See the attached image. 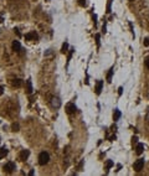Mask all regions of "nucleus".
<instances>
[{
	"label": "nucleus",
	"mask_w": 149,
	"mask_h": 176,
	"mask_svg": "<svg viewBox=\"0 0 149 176\" xmlns=\"http://www.w3.org/2000/svg\"><path fill=\"white\" fill-rule=\"evenodd\" d=\"M109 140H111V141H114V140H116V135L111 136V138H109Z\"/></svg>",
	"instance_id": "23"
},
{
	"label": "nucleus",
	"mask_w": 149,
	"mask_h": 176,
	"mask_svg": "<svg viewBox=\"0 0 149 176\" xmlns=\"http://www.w3.org/2000/svg\"><path fill=\"white\" fill-rule=\"evenodd\" d=\"M29 155H30V151H29V150H23V151L20 153V159H21V160H26V159L29 157Z\"/></svg>",
	"instance_id": "9"
},
{
	"label": "nucleus",
	"mask_w": 149,
	"mask_h": 176,
	"mask_svg": "<svg viewBox=\"0 0 149 176\" xmlns=\"http://www.w3.org/2000/svg\"><path fill=\"white\" fill-rule=\"evenodd\" d=\"M11 84H13L14 87H16V88H20V87L23 86V81H21L20 78H15V79H13Z\"/></svg>",
	"instance_id": "6"
},
{
	"label": "nucleus",
	"mask_w": 149,
	"mask_h": 176,
	"mask_svg": "<svg viewBox=\"0 0 149 176\" xmlns=\"http://www.w3.org/2000/svg\"><path fill=\"white\" fill-rule=\"evenodd\" d=\"M102 87H103V82H102V81H98V82H97V86H96V93H97V94H101Z\"/></svg>",
	"instance_id": "8"
},
{
	"label": "nucleus",
	"mask_w": 149,
	"mask_h": 176,
	"mask_svg": "<svg viewBox=\"0 0 149 176\" xmlns=\"http://www.w3.org/2000/svg\"><path fill=\"white\" fill-rule=\"evenodd\" d=\"M96 40H97V45H99V35H96Z\"/></svg>",
	"instance_id": "21"
},
{
	"label": "nucleus",
	"mask_w": 149,
	"mask_h": 176,
	"mask_svg": "<svg viewBox=\"0 0 149 176\" xmlns=\"http://www.w3.org/2000/svg\"><path fill=\"white\" fill-rule=\"evenodd\" d=\"M129 1H134V0H129Z\"/></svg>",
	"instance_id": "29"
},
{
	"label": "nucleus",
	"mask_w": 149,
	"mask_h": 176,
	"mask_svg": "<svg viewBox=\"0 0 149 176\" xmlns=\"http://www.w3.org/2000/svg\"><path fill=\"white\" fill-rule=\"evenodd\" d=\"M112 166H113V161L108 160V161H107V164H106V170H109Z\"/></svg>",
	"instance_id": "16"
},
{
	"label": "nucleus",
	"mask_w": 149,
	"mask_h": 176,
	"mask_svg": "<svg viewBox=\"0 0 149 176\" xmlns=\"http://www.w3.org/2000/svg\"><path fill=\"white\" fill-rule=\"evenodd\" d=\"M49 161H50V155H49V153H46V151L40 153V155H39V164H40V165H46Z\"/></svg>",
	"instance_id": "1"
},
{
	"label": "nucleus",
	"mask_w": 149,
	"mask_h": 176,
	"mask_svg": "<svg viewBox=\"0 0 149 176\" xmlns=\"http://www.w3.org/2000/svg\"><path fill=\"white\" fill-rule=\"evenodd\" d=\"M137 140H138V138H137V136H134V138H133V144H134V143H137Z\"/></svg>",
	"instance_id": "24"
},
{
	"label": "nucleus",
	"mask_w": 149,
	"mask_h": 176,
	"mask_svg": "<svg viewBox=\"0 0 149 176\" xmlns=\"http://www.w3.org/2000/svg\"><path fill=\"white\" fill-rule=\"evenodd\" d=\"M37 39H39V36H37V34L35 31H31V32H29V34L25 35V40H27V41H30V40H37Z\"/></svg>",
	"instance_id": "5"
},
{
	"label": "nucleus",
	"mask_w": 149,
	"mask_h": 176,
	"mask_svg": "<svg viewBox=\"0 0 149 176\" xmlns=\"http://www.w3.org/2000/svg\"><path fill=\"white\" fill-rule=\"evenodd\" d=\"M8 155V150H6V148H1L0 149V159H3L4 156H6Z\"/></svg>",
	"instance_id": "13"
},
{
	"label": "nucleus",
	"mask_w": 149,
	"mask_h": 176,
	"mask_svg": "<svg viewBox=\"0 0 149 176\" xmlns=\"http://www.w3.org/2000/svg\"><path fill=\"white\" fill-rule=\"evenodd\" d=\"M112 74H113V68H111L109 72H108V74H107V81L108 82H112Z\"/></svg>",
	"instance_id": "15"
},
{
	"label": "nucleus",
	"mask_w": 149,
	"mask_h": 176,
	"mask_svg": "<svg viewBox=\"0 0 149 176\" xmlns=\"http://www.w3.org/2000/svg\"><path fill=\"white\" fill-rule=\"evenodd\" d=\"M13 50H14L15 52H20V50H21V45H20V42H19V41H14V42H13Z\"/></svg>",
	"instance_id": "7"
},
{
	"label": "nucleus",
	"mask_w": 149,
	"mask_h": 176,
	"mask_svg": "<svg viewBox=\"0 0 149 176\" xmlns=\"http://www.w3.org/2000/svg\"><path fill=\"white\" fill-rule=\"evenodd\" d=\"M147 120H149V113H148V115H147Z\"/></svg>",
	"instance_id": "28"
},
{
	"label": "nucleus",
	"mask_w": 149,
	"mask_h": 176,
	"mask_svg": "<svg viewBox=\"0 0 149 176\" xmlns=\"http://www.w3.org/2000/svg\"><path fill=\"white\" fill-rule=\"evenodd\" d=\"M3 92H4V88H3L1 86H0V96H1V94H3Z\"/></svg>",
	"instance_id": "22"
},
{
	"label": "nucleus",
	"mask_w": 149,
	"mask_h": 176,
	"mask_svg": "<svg viewBox=\"0 0 149 176\" xmlns=\"http://www.w3.org/2000/svg\"><path fill=\"white\" fill-rule=\"evenodd\" d=\"M119 118H121V110L116 109V110H114V114H113V119H114V120H118Z\"/></svg>",
	"instance_id": "14"
},
{
	"label": "nucleus",
	"mask_w": 149,
	"mask_h": 176,
	"mask_svg": "<svg viewBox=\"0 0 149 176\" xmlns=\"http://www.w3.org/2000/svg\"><path fill=\"white\" fill-rule=\"evenodd\" d=\"M52 107H55V108H60V106H61V101L58 99V98H52Z\"/></svg>",
	"instance_id": "11"
},
{
	"label": "nucleus",
	"mask_w": 149,
	"mask_h": 176,
	"mask_svg": "<svg viewBox=\"0 0 149 176\" xmlns=\"http://www.w3.org/2000/svg\"><path fill=\"white\" fill-rule=\"evenodd\" d=\"M67 47H68V44H67V42H65V44L62 45V48H61V52H62V53H65V52H66V50H67Z\"/></svg>",
	"instance_id": "17"
},
{
	"label": "nucleus",
	"mask_w": 149,
	"mask_h": 176,
	"mask_svg": "<svg viewBox=\"0 0 149 176\" xmlns=\"http://www.w3.org/2000/svg\"><path fill=\"white\" fill-rule=\"evenodd\" d=\"M144 45H145V46H149V39H145V40H144Z\"/></svg>",
	"instance_id": "20"
},
{
	"label": "nucleus",
	"mask_w": 149,
	"mask_h": 176,
	"mask_svg": "<svg viewBox=\"0 0 149 176\" xmlns=\"http://www.w3.org/2000/svg\"><path fill=\"white\" fill-rule=\"evenodd\" d=\"M122 91H123V88L121 87V88H119V89H118V93H119V94H122Z\"/></svg>",
	"instance_id": "25"
},
{
	"label": "nucleus",
	"mask_w": 149,
	"mask_h": 176,
	"mask_svg": "<svg viewBox=\"0 0 149 176\" xmlns=\"http://www.w3.org/2000/svg\"><path fill=\"white\" fill-rule=\"evenodd\" d=\"M26 92H27L29 94L32 93V84H31V81H30V79L26 81Z\"/></svg>",
	"instance_id": "10"
},
{
	"label": "nucleus",
	"mask_w": 149,
	"mask_h": 176,
	"mask_svg": "<svg viewBox=\"0 0 149 176\" xmlns=\"http://www.w3.org/2000/svg\"><path fill=\"white\" fill-rule=\"evenodd\" d=\"M143 150H144V145L143 144H137V148H135V153L138 154V155H140L142 153H143Z\"/></svg>",
	"instance_id": "12"
},
{
	"label": "nucleus",
	"mask_w": 149,
	"mask_h": 176,
	"mask_svg": "<svg viewBox=\"0 0 149 176\" xmlns=\"http://www.w3.org/2000/svg\"><path fill=\"white\" fill-rule=\"evenodd\" d=\"M66 112H67V114H72V113H74V112H76V106H74L73 103H68V104H66Z\"/></svg>",
	"instance_id": "4"
},
{
	"label": "nucleus",
	"mask_w": 149,
	"mask_h": 176,
	"mask_svg": "<svg viewBox=\"0 0 149 176\" xmlns=\"http://www.w3.org/2000/svg\"><path fill=\"white\" fill-rule=\"evenodd\" d=\"M32 175H34V170H31V171L29 172V176H32Z\"/></svg>",
	"instance_id": "26"
},
{
	"label": "nucleus",
	"mask_w": 149,
	"mask_h": 176,
	"mask_svg": "<svg viewBox=\"0 0 149 176\" xmlns=\"http://www.w3.org/2000/svg\"><path fill=\"white\" fill-rule=\"evenodd\" d=\"M133 167H134L135 171H140V170L144 167V159H138V160L134 162Z\"/></svg>",
	"instance_id": "2"
},
{
	"label": "nucleus",
	"mask_w": 149,
	"mask_h": 176,
	"mask_svg": "<svg viewBox=\"0 0 149 176\" xmlns=\"http://www.w3.org/2000/svg\"><path fill=\"white\" fill-rule=\"evenodd\" d=\"M0 22H3V16H0Z\"/></svg>",
	"instance_id": "27"
},
{
	"label": "nucleus",
	"mask_w": 149,
	"mask_h": 176,
	"mask_svg": "<svg viewBox=\"0 0 149 176\" xmlns=\"http://www.w3.org/2000/svg\"><path fill=\"white\" fill-rule=\"evenodd\" d=\"M14 170H15V164H14L13 161H9V162H6V164L4 165V171L11 174Z\"/></svg>",
	"instance_id": "3"
},
{
	"label": "nucleus",
	"mask_w": 149,
	"mask_h": 176,
	"mask_svg": "<svg viewBox=\"0 0 149 176\" xmlns=\"http://www.w3.org/2000/svg\"><path fill=\"white\" fill-rule=\"evenodd\" d=\"M11 129H13L14 132H18V130H19V124H18V123H14V124L11 125Z\"/></svg>",
	"instance_id": "18"
},
{
	"label": "nucleus",
	"mask_w": 149,
	"mask_h": 176,
	"mask_svg": "<svg viewBox=\"0 0 149 176\" xmlns=\"http://www.w3.org/2000/svg\"><path fill=\"white\" fill-rule=\"evenodd\" d=\"M144 65H145V67L149 69V57H147V58H145V61H144Z\"/></svg>",
	"instance_id": "19"
}]
</instances>
